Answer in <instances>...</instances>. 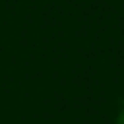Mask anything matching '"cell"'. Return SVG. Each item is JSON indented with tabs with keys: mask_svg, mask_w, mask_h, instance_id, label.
Instances as JSON below:
<instances>
[{
	"mask_svg": "<svg viewBox=\"0 0 124 124\" xmlns=\"http://www.w3.org/2000/svg\"><path fill=\"white\" fill-rule=\"evenodd\" d=\"M116 124H124V105H122V109L118 111V120H116Z\"/></svg>",
	"mask_w": 124,
	"mask_h": 124,
	"instance_id": "1",
	"label": "cell"
}]
</instances>
